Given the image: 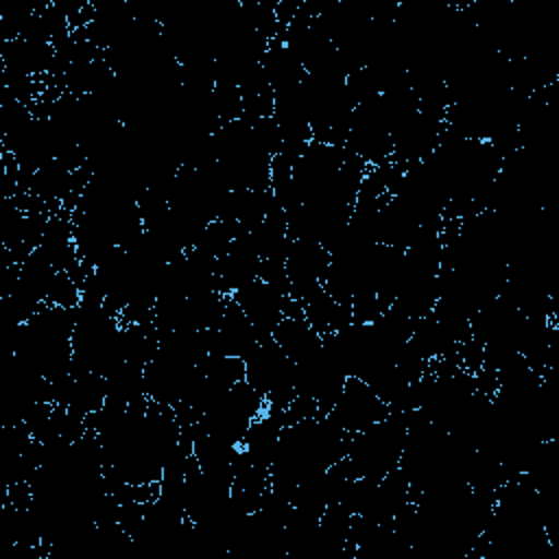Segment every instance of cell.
Listing matches in <instances>:
<instances>
[{
    "instance_id": "obj_1",
    "label": "cell",
    "mask_w": 559,
    "mask_h": 559,
    "mask_svg": "<svg viewBox=\"0 0 559 559\" xmlns=\"http://www.w3.org/2000/svg\"><path fill=\"white\" fill-rule=\"evenodd\" d=\"M389 406L378 397V393L360 378L349 376L343 384V391L334 406L330 408V417L347 432L354 435L365 430L384 417H389Z\"/></svg>"
}]
</instances>
